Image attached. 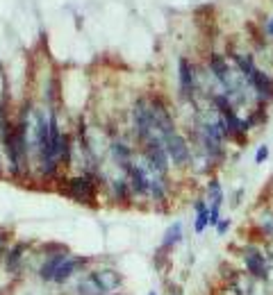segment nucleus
Returning <instances> with one entry per match:
<instances>
[{
    "label": "nucleus",
    "instance_id": "7ed1b4c3",
    "mask_svg": "<svg viewBox=\"0 0 273 295\" xmlns=\"http://www.w3.org/2000/svg\"><path fill=\"white\" fill-rule=\"evenodd\" d=\"M66 195L73 198L75 202H82V205H94L96 195H98L96 177L91 173H82L77 177H71L66 182Z\"/></svg>",
    "mask_w": 273,
    "mask_h": 295
},
{
    "label": "nucleus",
    "instance_id": "39448f33",
    "mask_svg": "<svg viewBox=\"0 0 273 295\" xmlns=\"http://www.w3.org/2000/svg\"><path fill=\"white\" fill-rule=\"evenodd\" d=\"M28 252H30V243H25V241H16V243H9L7 252H5V257H3L5 270H7L9 275H18V273L23 270V266H25Z\"/></svg>",
    "mask_w": 273,
    "mask_h": 295
},
{
    "label": "nucleus",
    "instance_id": "a211bd4d",
    "mask_svg": "<svg viewBox=\"0 0 273 295\" xmlns=\"http://www.w3.org/2000/svg\"><path fill=\"white\" fill-rule=\"evenodd\" d=\"M169 295H182V291H180V288H175V291H169Z\"/></svg>",
    "mask_w": 273,
    "mask_h": 295
},
{
    "label": "nucleus",
    "instance_id": "6ab92c4d",
    "mask_svg": "<svg viewBox=\"0 0 273 295\" xmlns=\"http://www.w3.org/2000/svg\"><path fill=\"white\" fill-rule=\"evenodd\" d=\"M148 295H157V293H155V291H150V293H148Z\"/></svg>",
    "mask_w": 273,
    "mask_h": 295
},
{
    "label": "nucleus",
    "instance_id": "9d476101",
    "mask_svg": "<svg viewBox=\"0 0 273 295\" xmlns=\"http://www.w3.org/2000/svg\"><path fill=\"white\" fill-rule=\"evenodd\" d=\"M110 152H112V159H114L116 166H119L121 171L128 173V168L132 166V161H134V152H132V150L125 146L123 141H112Z\"/></svg>",
    "mask_w": 273,
    "mask_h": 295
},
{
    "label": "nucleus",
    "instance_id": "423d86ee",
    "mask_svg": "<svg viewBox=\"0 0 273 295\" xmlns=\"http://www.w3.org/2000/svg\"><path fill=\"white\" fill-rule=\"evenodd\" d=\"M87 264H89V259L77 257V254H71V252H68L66 257H64V261L60 264V268H57L55 277H52V284H57V286H64V284L73 277V275H77L80 270H85Z\"/></svg>",
    "mask_w": 273,
    "mask_h": 295
},
{
    "label": "nucleus",
    "instance_id": "2eb2a0df",
    "mask_svg": "<svg viewBox=\"0 0 273 295\" xmlns=\"http://www.w3.org/2000/svg\"><path fill=\"white\" fill-rule=\"evenodd\" d=\"M269 159V146H260L257 148V154H255V163H262Z\"/></svg>",
    "mask_w": 273,
    "mask_h": 295
},
{
    "label": "nucleus",
    "instance_id": "20e7f679",
    "mask_svg": "<svg viewBox=\"0 0 273 295\" xmlns=\"http://www.w3.org/2000/svg\"><path fill=\"white\" fill-rule=\"evenodd\" d=\"M164 148H167V154H169V161L178 168H184L192 163V148H189L187 139L182 134L173 132L169 137H164Z\"/></svg>",
    "mask_w": 273,
    "mask_h": 295
},
{
    "label": "nucleus",
    "instance_id": "6e6552de",
    "mask_svg": "<svg viewBox=\"0 0 273 295\" xmlns=\"http://www.w3.org/2000/svg\"><path fill=\"white\" fill-rule=\"evenodd\" d=\"M178 75H180V93H182L184 100H194L196 95V71H194V64L189 59H180L178 64Z\"/></svg>",
    "mask_w": 273,
    "mask_h": 295
},
{
    "label": "nucleus",
    "instance_id": "f3484780",
    "mask_svg": "<svg viewBox=\"0 0 273 295\" xmlns=\"http://www.w3.org/2000/svg\"><path fill=\"white\" fill-rule=\"evenodd\" d=\"M266 32H269V35L273 37V18H271V21H269V25H266Z\"/></svg>",
    "mask_w": 273,
    "mask_h": 295
},
{
    "label": "nucleus",
    "instance_id": "f03ea898",
    "mask_svg": "<svg viewBox=\"0 0 273 295\" xmlns=\"http://www.w3.org/2000/svg\"><path fill=\"white\" fill-rule=\"evenodd\" d=\"M241 257H243V266H246V273L251 275L255 282H269L271 273H273V259H271V254L262 252L260 248L248 245V248H243Z\"/></svg>",
    "mask_w": 273,
    "mask_h": 295
},
{
    "label": "nucleus",
    "instance_id": "1a4fd4ad",
    "mask_svg": "<svg viewBox=\"0 0 273 295\" xmlns=\"http://www.w3.org/2000/svg\"><path fill=\"white\" fill-rule=\"evenodd\" d=\"M96 277V282L100 284V288L105 291V295H114L116 291H121L123 286V275L114 268H96L91 270Z\"/></svg>",
    "mask_w": 273,
    "mask_h": 295
},
{
    "label": "nucleus",
    "instance_id": "9b49d317",
    "mask_svg": "<svg viewBox=\"0 0 273 295\" xmlns=\"http://www.w3.org/2000/svg\"><path fill=\"white\" fill-rule=\"evenodd\" d=\"M75 295H105V291L100 288V284L96 282L94 273H87L77 279L75 284Z\"/></svg>",
    "mask_w": 273,
    "mask_h": 295
},
{
    "label": "nucleus",
    "instance_id": "ddd939ff",
    "mask_svg": "<svg viewBox=\"0 0 273 295\" xmlns=\"http://www.w3.org/2000/svg\"><path fill=\"white\" fill-rule=\"evenodd\" d=\"M194 209H196V220H194V232H196V234H203V232L209 227V207H207V200H196Z\"/></svg>",
    "mask_w": 273,
    "mask_h": 295
},
{
    "label": "nucleus",
    "instance_id": "4468645a",
    "mask_svg": "<svg viewBox=\"0 0 273 295\" xmlns=\"http://www.w3.org/2000/svg\"><path fill=\"white\" fill-rule=\"evenodd\" d=\"M7 248H9V232L7 230H0V259L5 257Z\"/></svg>",
    "mask_w": 273,
    "mask_h": 295
},
{
    "label": "nucleus",
    "instance_id": "f257e3e1",
    "mask_svg": "<svg viewBox=\"0 0 273 295\" xmlns=\"http://www.w3.org/2000/svg\"><path fill=\"white\" fill-rule=\"evenodd\" d=\"M237 64V71L243 75V80L248 82L255 95L262 100V103H271L273 100V77H269L264 71H260L255 66V61L251 59L248 55H232Z\"/></svg>",
    "mask_w": 273,
    "mask_h": 295
},
{
    "label": "nucleus",
    "instance_id": "f8f14e48",
    "mask_svg": "<svg viewBox=\"0 0 273 295\" xmlns=\"http://www.w3.org/2000/svg\"><path fill=\"white\" fill-rule=\"evenodd\" d=\"M182 236H184L182 222H173V225L164 232V239H162V245H159V252H169L171 248H175V245L182 241Z\"/></svg>",
    "mask_w": 273,
    "mask_h": 295
},
{
    "label": "nucleus",
    "instance_id": "0eeeda50",
    "mask_svg": "<svg viewBox=\"0 0 273 295\" xmlns=\"http://www.w3.org/2000/svg\"><path fill=\"white\" fill-rule=\"evenodd\" d=\"M68 254V248H62V245H57V250H52V252L46 254V259L41 261V266H39V279H41L43 284H52V277H55L57 268H60V264L64 261V257Z\"/></svg>",
    "mask_w": 273,
    "mask_h": 295
},
{
    "label": "nucleus",
    "instance_id": "dca6fc26",
    "mask_svg": "<svg viewBox=\"0 0 273 295\" xmlns=\"http://www.w3.org/2000/svg\"><path fill=\"white\" fill-rule=\"evenodd\" d=\"M228 230H230V220H219V225H216V232H219V234L223 236Z\"/></svg>",
    "mask_w": 273,
    "mask_h": 295
}]
</instances>
